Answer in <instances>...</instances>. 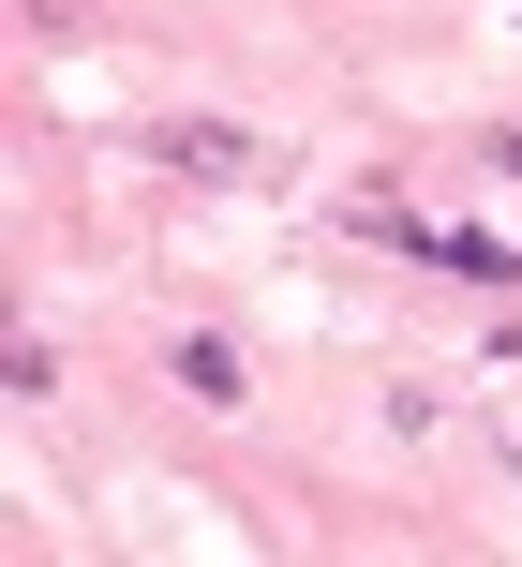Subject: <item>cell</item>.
<instances>
[{"label": "cell", "instance_id": "cell-1", "mask_svg": "<svg viewBox=\"0 0 522 567\" xmlns=\"http://www.w3.org/2000/svg\"><path fill=\"white\" fill-rule=\"evenodd\" d=\"M165 165H179V179H254V135H209V120H179Z\"/></svg>", "mask_w": 522, "mask_h": 567}]
</instances>
